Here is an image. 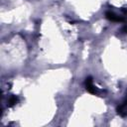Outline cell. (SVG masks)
<instances>
[{"instance_id": "1", "label": "cell", "mask_w": 127, "mask_h": 127, "mask_svg": "<svg viewBox=\"0 0 127 127\" xmlns=\"http://www.w3.org/2000/svg\"><path fill=\"white\" fill-rule=\"evenodd\" d=\"M106 18L112 22H124L125 21V18L124 16H120V15H117L115 14L114 12H111V11H108L106 12Z\"/></svg>"}, {"instance_id": "2", "label": "cell", "mask_w": 127, "mask_h": 127, "mask_svg": "<svg viewBox=\"0 0 127 127\" xmlns=\"http://www.w3.org/2000/svg\"><path fill=\"white\" fill-rule=\"evenodd\" d=\"M85 87H86V90L88 92H90V93L97 94V92H98L96 86L93 84V81H92L91 77H86L85 78Z\"/></svg>"}, {"instance_id": "3", "label": "cell", "mask_w": 127, "mask_h": 127, "mask_svg": "<svg viewBox=\"0 0 127 127\" xmlns=\"http://www.w3.org/2000/svg\"><path fill=\"white\" fill-rule=\"evenodd\" d=\"M117 112H118V114H120L121 116H127V97H126L125 100L117 107Z\"/></svg>"}]
</instances>
